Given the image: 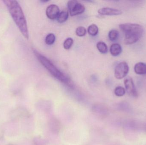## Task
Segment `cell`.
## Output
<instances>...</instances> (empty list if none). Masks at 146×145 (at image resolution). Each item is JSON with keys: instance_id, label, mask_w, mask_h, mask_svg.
I'll return each instance as SVG.
<instances>
[{"instance_id": "obj_1", "label": "cell", "mask_w": 146, "mask_h": 145, "mask_svg": "<svg viewBox=\"0 0 146 145\" xmlns=\"http://www.w3.org/2000/svg\"><path fill=\"white\" fill-rule=\"evenodd\" d=\"M11 17L23 36L29 38V31L24 12L18 1L14 0L3 1Z\"/></svg>"}, {"instance_id": "obj_2", "label": "cell", "mask_w": 146, "mask_h": 145, "mask_svg": "<svg viewBox=\"0 0 146 145\" xmlns=\"http://www.w3.org/2000/svg\"><path fill=\"white\" fill-rule=\"evenodd\" d=\"M119 27L125 34L124 42L126 45H131L137 42L144 33L143 26L139 24L125 23L120 24Z\"/></svg>"}, {"instance_id": "obj_3", "label": "cell", "mask_w": 146, "mask_h": 145, "mask_svg": "<svg viewBox=\"0 0 146 145\" xmlns=\"http://www.w3.org/2000/svg\"><path fill=\"white\" fill-rule=\"evenodd\" d=\"M33 52L40 63L52 75L61 82L72 87V82L66 74L60 71L48 59L38 52L36 50L34 49Z\"/></svg>"}, {"instance_id": "obj_4", "label": "cell", "mask_w": 146, "mask_h": 145, "mask_svg": "<svg viewBox=\"0 0 146 145\" xmlns=\"http://www.w3.org/2000/svg\"><path fill=\"white\" fill-rule=\"evenodd\" d=\"M67 5L70 15L72 16L81 14L86 9L84 5L77 1H68Z\"/></svg>"}, {"instance_id": "obj_5", "label": "cell", "mask_w": 146, "mask_h": 145, "mask_svg": "<svg viewBox=\"0 0 146 145\" xmlns=\"http://www.w3.org/2000/svg\"><path fill=\"white\" fill-rule=\"evenodd\" d=\"M129 71V67L126 62H120L115 69V77L116 79H123L126 77Z\"/></svg>"}, {"instance_id": "obj_6", "label": "cell", "mask_w": 146, "mask_h": 145, "mask_svg": "<svg viewBox=\"0 0 146 145\" xmlns=\"http://www.w3.org/2000/svg\"><path fill=\"white\" fill-rule=\"evenodd\" d=\"M125 90L128 94L133 98H137L138 93L133 79L130 77H127L124 79Z\"/></svg>"}, {"instance_id": "obj_7", "label": "cell", "mask_w": 146, "mask_h": 145, "mask_svg": "<svg viewBox=\"0 0 146 145\" xmlns=\"http://www.w3.org/2000/svg\"><path fill=\"white\" fill-rule=\"evenodd\" d=\"M60 9L57 5L51 4L46 9V14L50 19L55 20L57 18L60 14Z\"/></svg>"}, {"instance_id": "obj_8", "label": "cell", "mask_w": 146, "mask_h": 145, "mask_svg": "<svg viewBox=\"0 0 146 145\" xmlns=\"http://www.w3.org/2000/svg\"><path fill=\"white\" fill-rule=\"evenodd\" d=\"M98 13L101 15L113 16V15H121L122 13V12L119 9L111 8L105 7L99 9Z\"/></svg>"}, {"instance_id": "obj_9", "label": "cell", "mask_w": 146, "mask_h": 145, "mask_svg": "<svg viewBox=\"0 0 146 145\" xmlns=\"http://www.w3.org/2000/svg\"><path fill=\"white\" fill-rule=\"evenodd\" d=\"M122 51L121 46L119 43H115L112 44L110 48V52L112 56L116 57L121 53Z\"/></svg>"}, {"instance_id": "obj_10", "label": "cell", "mask_w": 146, "mask_h": 145, "mask_svg": "<svg viewBox=\"0 0 146 145\" xmlns=\"http://www.w3.org/2000/svg\"><path fill=\"white\" fill-rule=\"evenodd\" d=\"M134 71L138 75H146V64L143 62L137 63L134 66Z\"/></svg>"}, {"instance_id": "obj_11", "label": "cell", "mask_w": 146, "mask_h": 145, "mask_svg": "<svg viewBox=\"0 0 146 145\" xmlns=\"http://www.w3.org/2000/svg\"><path fill=\"white\" fill-rule=\"evenodd\" d=\"M68 16H69V14L68 12L66 10H64L60 13L56 19H57V21L59 23L62 24L66 22L67 20Z\"/></svg>"}, {"instance_id": "obj_12", "label": "cell", "mask_w": 146, "mask_h": 145, "mask_svg": "<svg viewBox=\"0 0 146 145\" xmlns=\"http://www.w3.org/2000/svg\"><path fill=\"white\" fill-rule=\"evenodd\" d=\"M97 48L98 51L102 54H106L108 52V47L104 42L99 41L97 43Z\"/></svg>"}, {"instance_id": "obj_13", "label": "cell", "mask_w": 146, "mask_h": 145, "mask_svg": "<svg viewBox=\"0 0 146 145\" xmlns=\"http://www.w3.org/2000/svg\"><path fill=\"white\" fill-rule=\"evenodd\" d=\"M119 36V32L115 30H112L110 31L108 35L109 39L112 42H115L117 41Z\"/></svg>"}, {"instance_id": "obj_14", "label": "cell", "mask_w": 146, "mask_h": 145, "mask_svg": "<svg viewBox=\"0 0 146 145\" xmlns=\"http://www.w3.org/2000/svg\"><path fill=\"white\" fill-rule=\"evenodd\" d=\"M88 32L91 35L94 36L98 35V28L95 24H92L88 28Z\"/></svg>"}, {"instance_id": "obj_15", "label": "cell", "mask_w": 146, "mask_h": 145, "mask_svg": "<svg viewBox=\"0 0 146 145\" xmlns=\"http://www.w3.org/2000/svg\"><path fill=\"white\" fill-rule=\"evenodd\" d=\"M55 35L53 33H50L46 36L45 39V43L47 45H51L55 41Z\"/></svg>"}, {"instance_id": "obj_16", "label": "cell", "mask_w": 146, "mask_h": 145, "mask_svg": "<svg viewBox=\"0 0 146 145\" xmlns=\"http://www.w3.org/2000/svg\"><path fill=\"white\" fill-rule=\"evenodd\" d=\"M126 90L124 88L121 86H118L115 88L114 93L117 97H122L126 93Z\"/></svg>"}, {"instance_id": "obj_17", "label": "cell", "mask_w": 146, "mask_h": 145, "mask_svg": "<svg viewBox=\"0 0 146 145\" xmlns=\"http://www.w3.org/2000/svg\"><path fill=\"white\" fill-rule=\"evenodd\" d=\"M86 33V30L82 26H79L76 30V34L79 37H83Z\"/></svg>"}, {"instance_id": "obj_18", "label": "cell", "mask_w": 146, "mask_h": 145, "mask_svg": "<svg viewBox=\"0 0 146 145\" xmlns=\"http://www.w3.org/2000/svg\"><path fill=\"white\" fill-rule=\"evenodd\" d=\"M73 43H74V41L72 38L70 37L68 38L64 41L63 43V47L67 50L70 49L73 45Z\"/></svg>"}, {"instance_id": "obj_19", "label": "cell", "mask_w": 146, "mask_h": 145, "mask_svg": "<svg viewBox=\"0 0 146 145\" xmlns=\"http://www.w3.org/2000/svg\"><path fill=\"white\" fill-rule=\"evenodd\" d=\"M12 145V144H9V145Z\"/></svg>"}]
</instances>
